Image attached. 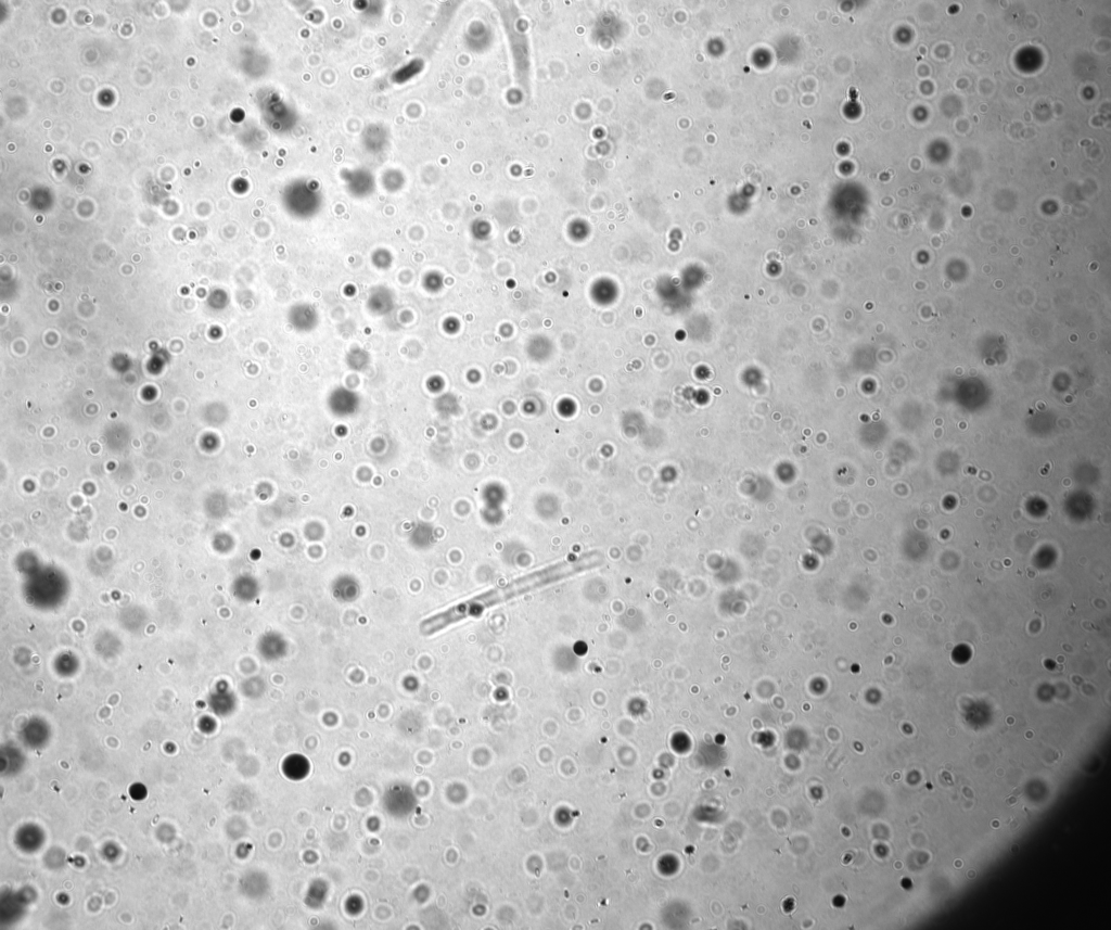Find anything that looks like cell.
Instances as JSON below:
<instances>
[{
	"mask_svg": "<svg viewBox=\"0 0 1111 930\" xmlns=\"http://www.w3.org/2000/svg\"><path fill=\"white\" fill-rule=\"evenodd\" d=\"M602 559L603 557L599 551H591L576 558L575 560L562 561L521 576L507 585L497 588L500 601L506 602L511 598H515L534 589L548 586L583 571L596 568L602 562Z\"/></svg>",
	"mask_w": 1111,
	"mask_h": 930,
	"instance_id": "6da1fadb",
	"label": "cell"
},
{
	"mask_svg": "<svg viewBox=\"0 0 1111 930\" xmlns=\"http://www.w3.org/2000/svg\"><path fill=\"white\" fill-rule=\"evenodd\" d=\"M490 607L487 594L483 593L425 619L420 624V633L424 636L433 635L454 623L471 616H478Z\"/></svg>",
	"mask_w": 1111,
	"mask_h": 930,
	"instance_id": "7a4b0ae2",
	"label": "cell"
}]
</instances>
